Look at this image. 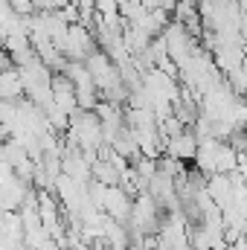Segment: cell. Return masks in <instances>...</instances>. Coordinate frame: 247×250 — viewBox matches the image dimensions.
<instances>
[{
	"label": "cell",
	"instance_id": "1",
	"mask_svg": "<svg viewBox=\"0 0 247 250\" xmlns=\"http://www.w3.org/2000/svg\"><path fill=\"white\" fill-rule=\"evenodd\" d=\"M198 134L192 131V128H181V131H175V134H169L166 140H163V154H169V157H178V160H195V151H198Z\"/></svg>",
	"mask_w": 247,
	"mask_h": 250
},
{
	"label": "cell",
	"instance_id": "2",
	"mask_svg": "<svg viewBox=\"0 0 247 250\" xmlns=\"http://www.w3.org/2000/svg\"><path fill=\"white\" fill-rule=\"evenodd\" d=\"M131 195L125 192L123 187H105V195H102V204H99V209L102 212H108L111 218H117V221H128V215H131Z\"/></svg>",
	"mask_w": 247,
	"mask_h": 250
},
{
	"label": "cell",
	"instance_id": "3",
	"mask_svg": "<svg viewBox=\"0 0 247 250\" xmlns=\"http://www.w3.org/2000/svg\"><path fill=\"white\" fill-rule=\"evenodd\" d=\"M21 96H23V79H21V70H18L15 64H9V67L0 70V99L15 102V99H21Z\"/></svg>",
	"mask_w": 247,
	"mask_h": 250
},
{
	"label": "cell",
	"instance_id": "4",
	"mask_svg": "<svg viewBox=\"0 0 247 250\" xmlns=\"http://www.w3.org/2000/svg\"><path fill=\"white\" fill-rule=\"evenodd\" d=\"M35 250H64V248H62V242H59V239H47L41 248H35Z\"/></svg>",
	"mask_w": 247,
	"mask_h": 250
}]
</instances>
